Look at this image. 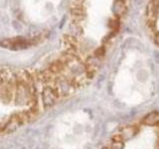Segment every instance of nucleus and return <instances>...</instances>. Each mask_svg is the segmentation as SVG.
I'll return each instance as SVG.
<instances>
[{"label":"nucleus","mask_w":159,"mask_h":149,"mask_svg":"<svg viewBox=\"0 0 159 149\" xmlns=\"http://www.w3.org/2000/svg\"><path fill=\"white\" fill-rule=\"evenodd\" d=\"M154 43L159 46V32H156L154 35Z\"/></svg>","instance_id":"obj_5"},{"label":"nucleus","mask_w":159,"mask_h":149,"mask_svg":"<svg viewBox=\"0 0 159 149\" xmlns=\"http://www.w3.org/2000/svg\"><path fill=\"white\" fill-rule=\"evenodd\" d=\"M113 11L116 16H120L125 12V1L124 0H116L113 5Z\"/></svg>","instance_id":"obj_4"},{"label":"nucleus","mask_w":159,"mask_h":149,"mask_svg":"<svg viewBox=\"0 0 159 149\" xmlns=\"http://www.w3.org/2000/svg\"><path fill=\"white\" fill-rule=\"evenodd\" d=\"M71 13H72V18L73 21L78 24L82 21L84 18V9L83 4H77V3H73L72 8H71Z\"/></svg>","instance_id":"obj_3"},{"label":"nucleus","mask_w":159,"mask_h":149,"mask_svg":"<svg viewBox=\"0 0 159 149\" xmlns=\"http://www.w3.org/2000/svg\"><path fill=\"white\" fill-rule=\"evenodd\" d=\"M159 15V0H150L146 7L147 26L151 30L156 27V21Z\"/></svg>","instance_id":"obj_2"},{"label":"nucleus","mask_w":159,"mask_h":149,"mask_svg":"<svg viewBox=\"0 0 159 149\" xmlns=\"http://www.w3.org/2000/svg\"><path fill=\"white\" fill-rule=\"evenodd\" d=\"M102 149H159V113H148L122 126Z\"/></svg>","instance_id":"obj_1"}]
</instances>
